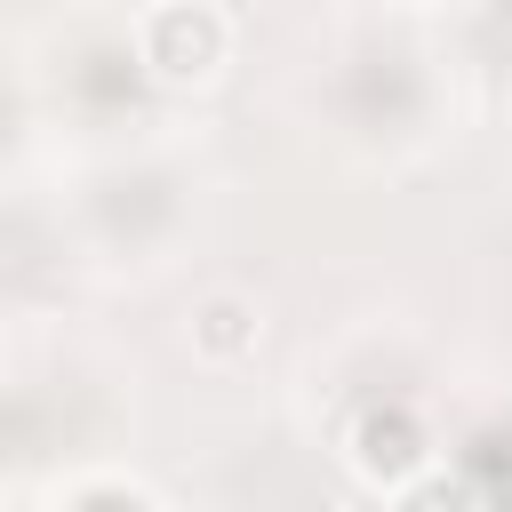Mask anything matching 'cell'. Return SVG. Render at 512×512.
I'll use <instances>...</instances> for the list:
<instances>
[{"label":"cell","mask_w":512,"mask_h":512,"mask_svg":"<svg viewBox=\"0 0 512 512\" xmlns=\"http://www.w3.org/2000/svg\"><path fill=\"white\" fill-rule=\"evenodd\" d=\"M136 64L160 88H208L232 64V16L216 0H152L136 16Z\"/></svg>","instance_id":"1"},{"label":"cell","mask_w":512,"mask_h":512,"mask_svg":"<svg viewBox=\"0 0 512 512\" xmlns=\"http://www.w3.org/2000/svg\"><path fill=\"white\" fill-rule=\"evenodd\" d=\"M344 464L368 480V488H408L416 472H432V432H424V416L408 408V400H376V408H360L352 416V432H344Z\"/></svg>","instance_id":"2"},{"label":"cell","mask_w":512,"mask_h":512,"mask_svg":"<svg viewBox=\"0 0 512 512\" xmlns=\"http://www.w3.org/2000/svg\"><path fill=\"white\" fill-rule=\"evenodd\" d=\"M256 344H264L256 296L208 288V296L192 304V360H200V368H240V360H256Z\"/></svg>","instance_id":"3"},{"label":"cell","mask_w":512,"mask_h":512,"mask_svg":"<svg viewBox=\"0 0 512 512\" xmlns=\"http://www.w3.org/2000/svg\"><path fill=\"white\" fill-rule=\"evenodd\" d=\"M392 512H480V488H472L464 472L432 464V472H416L408 488H392Z\"/></svg>","instance_id":"4"},{"label":"cell","mask_w":512,"mask_h":512,"mask_svg":"<svg viewBox=\"0 0 512 512\" xmlns=\"http://www.w3.org/2000/svg\"><path fill=\"white\" fill-rule=\"evenodd\" d=\"M64 512H152V496H144L136 480H112V472H104V480H80V488L64 496Z\"/></svg>","instance_id":"5"},{"label":"cell","mask_w":512,"mask_h":512,"mask_svg":"<svg viewBox=\"0 0 512 512\" xmlns=\"http://www.w3.org/2000/svg\"><path fill=\"white\" fill-rule=\"evenodd\" d=\"M384 8H400V16H424V8H440V0H384Z\"/></svg>","instance_id":"6"}]
</instances>
